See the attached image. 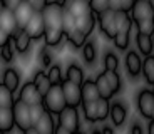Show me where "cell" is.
Masks as SVG:
<instances>
[{
    "label": "cell",
    "instance_id": "1",
    "mask_svg": "<svg viewBox=\"0 0 154 134\" xmlns=\"http://www.w3.org/2000/svg\"><path fill=\"white\" fill-rule=\"evenodd\" d=\"M44 106L49 112L52 114H60L64 109L67 107V101L64 96V89L62 84H52V87L49 89L45 96H44Z\"/></svg>",
    "mask_w": 154,
    "mask_h": 134
},
{
    "label": "cell",
    "instance_id": "2",
    "mask_svg": "<svg viewBox=\"0 0 154 134\" xmlns=\"http://www.w3.org/2000/svg\"><path fill=\"white\" fill-rule=\"evenodd\" d=\"M64 14L66 8L62 5V2H49L45 8L42 10L44 20H45V29H62L64 25Z\"/></svg>",
    "mask_w": 154,
    "mask_h": 134
},
{
    "label": "cell",
    "instance_id": "3",
    "mask_svg": "<svg viewBox=\"0 0 154 134\" xmlns=\"http://www.w3.org/2000/svg\"><path fill=\"white\" fill-rule=\"evenodd\" d=\"M14 117H15V126L22 132L30 129V127H34L32 119H30V106L20 99H17L15 104H14Z\"/></svg>",
    "mask_w": 154,
    "mask_h": 134
},
{
    "label": "cell",
    "instance_id": "4",
    "mask_svg": "<svg viewBox=\"0 0 154 134\" xmlns=\"http://www.w3.org/2000/svg\"><path fill=\"white\" fill-rule=\"evenodd\" d=\"M97 23H99L100 32H102L107 39H112V40H114V37L117 35V27H116V12L111 10V8L104 10L102 14L97 15Z\"/></svg>",
    "mask_w": 154,
    "mask_h": 134
},
{
    "label": "cell",
    "instance_id": "5",
    "mask_svg": "<svg viewBox=\"0 0 154 134\" xmlns=\"http://www.w3.org/2000/svg\"><path fill=\"white\" fill-rule=\"evenodd\" d=\"M137 111L146 119H151L154 111V91L152 89H141L137 94Z\"/></svg>",
    "mask_w": 154,
    "mask_h": 134
},
{
    "label": "cell",
    "instance_id": "6",
    "mask_svg": "<svg viewBox=\"0 0 154 134\" xmlns=\"http://www.w3.org/2000/svg\"><path fill=\"white\" fill-rule=\"evenodd\" d=\"M19 99L23 101L29 106H34V104H44V96L40 94V91L37 89L34 80H29L22 86L19 92Z\"/></svg>",
    "mask_w": 154,
    "mask_h": 134
},
{
    "label": "cell",
    "instance_id": "7",
    "mask_svg": "<svg viewBox=\"0 0 154 134\" xmlns=\"http://www.w3.org/2000/svg\"><path fill=\"white\" fill-rule=\"evenodd\" d=\"M59 126L66 127L70 132H79V112L77 107H70L67 106L64 111L59 114Z\"/></svg>",
    "mask_w": 154,
    "mask_h": 134
},
{
    "label": "cell",
    "instance_id": "8",
    "mask_svg": "<svg viewBox=\"0 0 154 134\" xmlns=\"http://www.w3.org/2000/svg\"><path fill=\"white\" fill-rule=\"evenodd\" d=\"M62 89H64V96H66L67 106H70V107L82 106V89H81V86L72 82V80L66 79L62 82Z\"/></svg>",
    "mask_w": 154,
    "mask_h": 134
},
{
    "label": "cell",
    "instance_id": "9",
    "mask_svg": "<svg viewBox=\"0 0 154 134\" xmlns=\"http://www.w3.org/2000/svg\"><path fill=\"white\" fill-rule=\"evenodd\" d=\"M23 30L30 35L32 40H34V39L37 40V39L44 37V34H45V20H44L42 12H35L34 15H32V19L29 20V23L25 25Z\"/></svg>",
    "mask_w": 154,
    "mask_h": 134
},
{
    "label": "cell",
    "instance_id": "10",
    "mask_svg": "<svg viewBox=\"0 0 154 134\" xmlns=\"http://www.w3.org/2000/svg\"><path fill=\"white\" fill-rule=\"evenodd\" d=\"M62 5H64L66 12L72 14L75 19L84 17L92 12L91 10V5H89V0H62Z\"/></svg>",
    "mask_w": 154,
    "mask_h": 134
},
{
    "label": "cell",
    "instance_id": "11",
    "mask_svg": "<svg viewBox=\"0 0 154 134\" xmlns=\"http://www.w3.org/2000/svg\"><path fill=\"white\" fill-rule=\"evenodd\" d=\"M129 14H131L134 23L154 17V10H152V7H151V4L149 2H144V0H136L134 7H132V10L129 12Z\"/></svg>",
    "mask_w": 154,
    "mask_h": 134
},
{
    "label": "cell",
    "instance_id": "12",
    "mask_svg": "<svg viewBox=\"0 0 154 134\" xmlns=\"http://www.w3.org/2000/svg\"><path fill=\"white\" fill-rule=\"evenodd\" d=\"M0 29H4L5 32H8V34H10V37H14V35L20 30L14 10L4 8V12L0 14Z\"/></svg>",
    "mask_w": 154,
    "mask_h": 134
},
{
    "label": "cell",
    "instance_id": "13",
    "mask_svg": "<svg viewBox=\"0 0 154 134\" xmlns=\"http://www.w3.org/2000/svg\"><path fill=\"white\" fill-rule=\"evenodd\" d=\"M126 70L131 77H137L139 74L143 72V61L136 50H129L126 54Z\"/></svg>",
    "mask_w": 154,
    "mask_h": 134
},
{
    "label": "cell",
    "instance_id": "14",
    "mask_svg": "<svg viewBox=\"0 0 154 134\" xmlns=\"http://www.w3.org/2000/svg\"><path fill=\"white\" fill-rule=\"evenodd\" d=\"M15 14V19H17V23H19V29H25V25L29 23V20L32 19V15L35 14L34 7L29 4L27 0H23L22 4L17 7V10L14 12Z\"/></svg>",
    "mask_w": 154,
    "mask_h": 134
},
{
    "label": "cell",
    "instance_id": "15",
    "mask_svg": "<svg viewBox=\"0 0 154 134\" xmlns=\"http://www.w3.org/2000/svg\"><path fill=\"white\" fill-rule=\"evenodd\" d=\"M81 89H82V102H94V101L100 99V92L97 89L96 80L85 79L82 82Z\"/></svg>",
    "mask_w": 154,
    "mask_h": 134
},
{
    "label": "cell",
    "instance_id": "16",
    "mask_svg": "<svg viewBox=\"0 0 154 134\" xmlns=\"http://www.w3.org/2000/svg\"><path fill=\"white\" fill-rule=\"evenodd\" d=\"M75 22H77V30H81L85 37H89V35L92 34L94 27H96L97 15L94 14V12H91V14H87V15L75 19Z\"/></svg>",
    "mask_w": 154,
    "mask_h": 134
},
{
    "label": "cell",
    "instance_id": "17",
    "mask_svg": "<svg viewBox=\"0 0 154 134\" xmlns=\"http://www.w3.org/2000/svg\"><path fill=\"white\" fill-rule=\"evenodd\" d=\"M111 121H112V124L114 126H122L124 124V121H126V117H127V109H126V106H124L122 102H112L111 104Z\"/></svg>",
    "mask_w": 154,
    "mask_h": 134
},
{
    "label": "cell",
    "instance_id": "18",
    "mask_svg": "<svg viewBox=\"0 0 154 134\" xmlns=\"http://www.w3.org/2000/svg\"><path fill=\"white\" fill-rule=\"evenodd\" d=\"M34 127L40 134H55V126H54V117H52V112L45 111L42 117L35 123Z\"/></svg>",
    "mask_w": 154,
    "mask_h": 134
},
{
    "label": "cell",
    "instance_id": "19",
    "mask_svg": "<svg viewBox=\"0 0 154 134\" xmlns=\"http://www.w3.org/2000/svg\"><path fill=\"white\" fill-rule=\"evenodd\" d=\"M14 126H15L14 107H0V129L8 132Z\"/></svg>",
    "mask_w": 154,
    "mask_h": 134
},
{
    "label": "cell",
    "instance_id": "20",
    "mask_svg": "<svg viewBox=\"0 0 154 134\" xmlns=\"http://www.w3.org/2000/svg\"><path fill=\"white\" fill-rule=\"evenodd\" d=\"M136 44H137L139 52L143 54L144 57L152 55L154 52V44H152V37L151 35H144V34H136Z\"/></svg>",
    "mask_w": 154,
    "mask_h": 134
},
{
    "label": "cell",
    "instance_id": "21",
    "mask_svg": "<svg viewBox=\"0 0 154 134\" xmlns=\"http://www.w3.org/2000/svg\"><path fill=\"white\" fill-rule=\"evenodd\" d=\"M132 23H134V20H132L129 12H124V10L116 12V27H117V32H131Z\"/></svg>",
    "mask_w": 154,
    "mask_h": 134
},
{
    "label": "cell",
    "instance_id": "22",
    "mask_svg": "<svg viewBox=\"0 0 154 134\" xmlns=\"http://www.w3.org/2000/svg\"><path fill=\"white\" fill-rule=\"evenodd\" d=\"M14 45H15V49H17V52H20V54H23V52H27L29 50V47H30V35L27 34V32L23 30V29H20L19 32H17L15 35H14Z\"/></svg>",
    "mask_w": 154,
    "mask_h": 134
},
{
    "label": "cell",
    "instance_id": "23",
    "mask_svg": "<svg viewBox=\"0 0 154 134\" xmlns=\"http://www.w3.org/2000/svg\"><path fill=\"white\" fill-rule=\"evenodd\" d=\"M64 37H67V35H66V32L60 30V29H45V34H44V40H45L47 47L59 45Z\"/></svg>",
    "mask_w": 154,
    "mask_h": 134
},
{
    "label": "cell",
    "instance_id": "24",
    "mask_svg": "<svg viewBox=\"0 0 154 134\" xmlns=\"http://www.w3.org/2000/svg\"><path fill=\"white\" fill-rule=\"evenodd\" d=\"M96 84H97V89H99V92H100V97H104V99H109V101H111V97L114 96V92H112V89H111V86H109L107 79H106L104 72L97 74Z\"/></svg>",
    "mask_w": 154,
    "mask_h": 134
},
{
    "label": "cell",
    "instance_id": "25",
    "mask_svg": "<svg viewBox=\"0 0 154 134\" xmlns=\"http://www.w3.org/2000/svg\"><path fill=\"white\" fill-rule=\"evenodd\" d=\"M34 82H35V86H37V89L40 91L42 96H45L47 92H49V89L52 87V82H50L49 76H47L45 72H42V70H38V72L35 74Z\"/></svg>",
    "mask_w": 154,
    "mask_h": 134
},
{
    "label": "cell",
    "instance_id": "26",
    "mask_svg": "<svg viewBox=\"0 0 154 134\" xmlns=\"http://www.w3.org/2000/svg\"><path fill=\"white\" fill-rule=\"evenodd\" d=\"M4 84L10 89L12 92H15L19 89V84H20V77L17 74L15 69H7L4 72Z\"/></svg>",
    "mask_w": 154,
    "mask_h": 134
},
{
    "label": "cell",
    "instance_id": "27",
    "mask_svg": "<svg viewBox=\"0 0 154 134\" xmlns=\"http://www.w3.org/2000/svg\"><path fill=\"white\" fill-rule=\"evenodd\" d=\"M99 101V99H97ZM97 101L94 102H82V109H84V117L89 123H97L99 121V109H97Z\"/></svg>",
    "mask_w": 154,
    "mask_h": 134
},
{
    "label": "cell",
    "instance_id": "28",
    "mask_svg": "<svg viewBox=\"0 0 154 134\" xmlns=\"http://www.w3.org/2000/svg\"><path fill=\"white\" fill-rule=\"evenodd\" d=\"M66 79L72 80V82H75V84H79V86H82V82L85 80L84 79V72H82V69L77 64H70L69 67H67Z\"/></svg>",
    "mask_w": 154,
    "mask_h": 134
},
{
    "label": "cell",
    "instance_id": "29",
    "mask_svg": "<svg viewBox=\"0 0 154 134\" xmlns=\"http://www.w3.org/2000/svg\"><path fill=\"white\" fill-rule=\"evenodd\" d=\"M143 76L147 84H154V55H147L143 61Z\"/></svg>",
    "mask_w": 154,
    "mask_h": 134
},
{
    "label": "cell",
    "instance_id": "30",
    "mask_svg": "<svg viewBox=\"0 0 154 134\" xmlns=\"http://www.w3.org/2000/svg\"><path fill=\"white\" fill-rule=\"evenodd\" d=\"M14 92L4 82H0V107H14Z\"/></svg>",
    "mask_w": 154,
    "mask_h": 134
},
{
    "label": "cell",
    "instance_id": "31",
    "mask_svg": "<svg viewBox=\"0 0 154 134\" xmlns=\"http://www.w3.org/2000/svg\"><path fill=\"white\" fill-rule=\"evenodd\" d=\"M82 57L87 64H94L96 62V57H97V49H96V44L92 40H87L82 47Z\"/></svg>",
    "mask_w": 154,
    "mask_h": 134
},
{
    "label": "cell",
    "instance_id": "32",
    "mask_svg": "<svg viewBox=\"0 0 154 134\" xmlns=\"http://www.w3.org/2000/svg\"><path fill=\"white\" fill-rule=\"evenodd\" d=\"M102 72H104L106 79H107L109 86H111V89H112V92H114V94H116V92H119L121 91V86H122L119 72H117V70H102Z\"/></svg>",
    "mask_w": 154,
    "mask_h": 134
},
{
    "label": "cell",
    "instance_id": "33",
    "mask_svg": "<svg viewBox=\"0 0 154 134\" xmlns=\"http://www.w3.org/2000/svg\"><path fill=\"white\" fill-rule=\"evenodd\" d=\"M136 27H137V32L139 34H144V35H154V17L152 19H146V20H141V22H136Z\"/></svg>",
    "mask_w": 154,
    "mask_h": 134
},
{
    "label": "cell",
    "instance_id": "34",
    "mask_svg": "<svg viewBox=\"0 0 154 134\" xmlns=\"http://www.w3.org/2000/svg\"><path fill=\"white\" fill-rule=\"evenodd\" d=\"M129 35H131V32H117L112 42L119 50H126L129 47Z\"/></svg>",
    "mask_w": 154,
    "mask_h": 134
},
{
    "label": "cell",
    "instance_id": "35",
    "mask_svg": "<svg viewBox=\"0 0 154 134\" xmlns=\"http://www.w3.org/2000/svg\"><path fill=\"white\" fill-rule=\"evenodd\" d=\"M119 67V59L114 52H107L104 55V70H117Z\"/></svg>",
    "mask_w": 154,
    "mask_h": 134
},
{
    "label": "cell",
    "instance_id": "36",
    "mask_svg": "<svg viewBox=\"0 0 154 134\" xmlns=\"http://www.w3.org/2000/svg\"><path fill=\"white\" fill-rule=\"evenodd\" d=\"M67 39H69V42L77 49V47H84L85 39H87V37H85L81 30H74V32H70V34L67 35Z\"/></svg>",
    "mask_w": 154,
    "mask_h": 134
},
{
    "label": "cell",
    "instance_id": "37",
    "mask_svg": "<svg viewBox=\"0 0 154 134\" xmlns=\"http://www.w3.org/2000/svg\"><path fill=\"white\" fill-rule=\"evenodd\" d=\"M47 76H49L52 84H62L64 82V79H62V69H60V65H57V64L50 67Z\"/></svg>",
    "mask_w": 154,
    "mask_h": 134
},
{
    "label": "cell",
    "instance_id": "38",
    "mask_svg": "<svg viewBox=\"0 0 154 134\" xmlns=\"http://www.w3.org/2000/svg\"><path fill=\"white\" fill-rule=\"evenodd\" d=\"M89 5H91V10H92L96 15H99V14H102L104 10L109 8V0H91Z\"/></svg>",
    "mask_w": 154,
    "mask_h": 134
},
{
    "label": "cell",
    "instance_id": "39",
    "mask_svg": "<svg viewBox=\"0 0 154 134\" xmlns=\"http://www.w3.org/2000/svg\"><path fill=\"white\" fill-rule=\"evenodd\" d=\"M45 106L44 104H34V106H30V119H32V124L35 126V123H37L38 119L44 116V112H45Z\"/></svg>",
    "mask_w": 154,
    "mask_h": 134
},
{
    "label": "cell",
    "instance_id": "40",
    "mask_svg": "<svg viewBox=\"0 0 154 134\" xmlns=\"http://www.w3.org/2000/svg\"><path fill=\"white\" fill-rule=\"evenodd\" d=\"M0 57H2V61H4V62H10L12 59H14V52H12L10 44H7L5 47L0 49Z\"/></svg>",
    "mask_w": 154,
    "mask_h": 134
},
{
    "label": "cell",
    "instance_id": "41",
    "mask_svg": "<svg viewBox=\"0 0 154 134\" xmlns=\"http://www.w3.org/2000/svg\"><path fill=\"white\" fill-rule=\"evenodd\" d=\"M40 62H42L44 67H52V55H50V52L44 47L42 50H40Z\"/></svg>",
    "mask_w": 154,
    "mask_h": 134
},
{
    "label": "cell",
    "instance_id": "42",
    "mask_svg": "<svg viewBox=\"0 0 154 134\" xmlns=\"http://www.w3.org/2000/svg\"><path fill=\"white\" fill-rule=\"evenodd\" d=\"M27 2L34 7L35 12H42L44 8L49 5V0H27Z\"/></svg>",
    "mask_w": 154,
    "mask_h": 134
},
{
    "label": "cell",
    "instance_id": "43",
    "mask_svg": "<svg viewBox=\"0 0 154 134\" xmlns=\"http://www.w3.org/2000/svg\"><path fill=\"white\" fill-rule=\"evenodd\" d=\"M2 2H4V7H5V8H8V10H14V12H15L17 7L22 4L23 0H2Z\"/></svg>",
    "mask_w": 154,
    "mask_h": 134
},
{
    "label": "cell",
    "instance_id": "44",
    "mask_svg": "<svg viewBox=\"0 0 154 134\" xmlns=\"http://www.w3.org/2000/svg\"><path fill=\"white\" fill-rule=\"evenodd\" d=\"M10 34H8V32H5L4 29H0V49H2V47H5L7 45V44H10Z\"/></svg>",
    "mask_w": 154,
    "mask_h": 134
},
{
    "label": "cell",
    "instance_id": "45",
    "mask_svg": "<svg viewBox=\"0 0 154 134\" xmlns=\"http://www.w3.org/2000/svg\"><path fill=\"white\" fill-rule=\"evenodd\" d=\"M109 8L114 10V12L122 10V4H121V0H109Z\"/></svg>",
    "mask_w": 154,
    "mask_h": 134
},
{
    "label": "cell",
    "instance_id": "46",
    "mask_svg": "<svg viewBox=\"0 0 154 134\" xmlns=\"http://www.w3.org/2000/svg\"><path fill=\"white\" fill-rule=\"evenodd\" d=\"M121 4H122L124 12H131L132 7H134V4H136V0H121Z\"/></svg>",
    "mask_w": 154,
    "mask_h": 134
},
{
    "label": "cell",
    "instance_id": "47",
    "mask_svg": "<svg viewBox=\"0 0 154 134\" xmlns=\"http://www.w3.org/2000/svg\"><path fill=\"white\" fill-rule=\"evenodd\" d=\"M129 134H144L143 126H141L139 123H132V126H131V131H129Z\"/></svg>",
    "mask_w": 154,
    "mask_h": 134
},
{
    "label": "cell",
    "instance_id": "48",
    "mask_svg": "<svg viewBox=\"0 0 154 134\" xmlns=\"http://www.w3.org/2000/svg\"><path fill=\"white\" fill-rule=\"evenodd\" d=\"M55 134H74V132L67 131L66 127H62V126H57V127H55Z\"/></svg>",
    "mask_w": 154,
    "mask_h": 134
},
{
    "label": "cell",
    "instance_id": "49",
    "mask_svg": "<svg viewBox=\"0 0 154 134\" xmlns=\"http://www.w3.org/2000/svg\"><path fill=\"white\" fill-rule=\"evenodd\" d=\"M147 134H154V121L151 119L149 124H147Z\"/></svg>",
    "mask_w": 154,
    "mask_h": 134
},
{
    "label": "cell",
    "instance_id": "50",
    "mask_svg": "<svg viewBox=\"0 0 154 134\" xmlns=\"http://www.w3.org/2000/svg\"><path fill=\"white\" fill-rule=\"evenodd\" d=\"M102 134H114V131H112L111 126H104L102 127Z\"/></svg>",
    "mask_w": 154,
    "mask_h": 134
},
{
    "label": "cell",
    "instance_id": "51",
    "mask_svg": "<svg viewBox=\"0 0 154 134\" xmlns=\"http://www.w3.org/2000/svg\"><path fill=\"white\" fill-rule=\"evenodd\" d=\"M23 134H40V132H38V131L35 129V127H30V129H27V131H23Z\"/></svg>",
    "mask_w": 154,
    "mask_h": 134
},
{
    "label": "cell",
    "instance_id": "52",
    "mask_svg": "<svg viewBox=\"0 0 154 134\" xmlns=\"http://www.w3.org/2000/svg\"><path fill=\"white\" fill-rule=\"evenodd\" d=\"M92 134H102V129H94Z\"/></svg>",
    "mask_w": 154,
    "mask_h": 134
},
{
    "label": "cell",
    "instance_id": "53",
    "mask_svg": "<svg viewBox=\"0 0 154 134\" xmlns=\"http://www.w3.org/2000/svg\"><path fill=\"white\" fill-rule=\"evenodd\" d=\"M4 8H5V7H4V2H2V0H0V14H2V12H4Z\"/></svg>",
    "mask_w": 154,
    "mask_h": 134
},
{
    "label": "cell",
    "instance_id": "54",
    "mask_svg": "<svg viewBox=\"0 0 154 134\" xmlns=\"http://www.w3.org/2000/svg\"><path fill=\"white\" fill-rule=\"evenodd\" d=\"M149 4H151V7H152V10H154V0H149Z\"/></svg>",
    "mask_w": 154,
    "mask_h": 134
},
{
    "label": "cell",
    "instance_id": "55",
    "mask_svg": "<svg viewBox=\"0 0 154 134\" xmlns=\"http://www.w3.org/2000/svg\"><path fill=\"white\" fill-rule=\"evenodd\" d=\"M151 119H152V121H154V111H152V116H151Z\"/></svg>",
    "mask_w": 154,
    "mask_h": 134
},
{
    "label": "cell",
    "instance_id": "56",
    "mask_svg": "<svg viewBox=\"0 0 154 134\" xmlns=\"http://www.w3.org/2000/svg\"><path fill=\"white\" fill-rule=\"evenodd\" d=\"M0 134H5V131H2V129H0Z\"/></svg>",
    "mask_w": 154,
    "mask_h": 134
},
{
    "label": "cell",
    "instance_id": "57",
    "mask_svg": "<svg viewBox=\"0 0 154 134\" xmlns=\"http://www.w3.org/2000/svg\"><path fill=\"white\" fill-rule=\"evenodd\" d=\"M75 134H84V132H81V131H79V132H75Z\"/></svg>",
    "mask_w": 154,
    "mask_h": 134
},
{
    "label": "cell",
    "instance_id": "58",
    "mask_svg": "<svg viewBox=\"0 0 154 134\" xmlns=\"http://www.w3.org/2000/svg\"><path fill=\"white\" fill-rule=\"evenodd\" d=\"M152 44H154V35H152Z\"/></svg>",
    "mask_w": 154,
    "mask_h": 134
},
{
    "label": "cell",
    "instance_id": "59",
    "mask_svg": "<svg viewBox=\"0 0 154 134\" xmlns=\"http://www.w3.org/2000/svg\"><path fill=\"white\" fill-rule=\"evenodd\" d=\"M144 2H149V0H144Z\"/></svg>",
    "mask_w": 154,
    "mask_h": 134
},
{
    "label": "cell",
    "instance_id": "60",
    "mask_svg": "<svg viewBox=\"0 0 154 134\" xmlns=\"http://www.w3.org/2000/svg\"><path fill=\"white\" fill-rule=\"evenodd\" d=\"M152 89H154V84H152Z\"/></svg>",
    "mask_w": 154,
    "mask_h": 134
},
{
    "label": "cell",
    "instance_id": "61",
    "mask_svg": "<svg viewBox=\"0 0 154 134\" xmlns=\"http://www.w3.org/2000/svg\"><path fill=\"white\" fill-rule=\"evenodd\" d=\"M89 2H91V0H89Z\"/></svg>",
    "mask_w": 154,
    "mask_h": 134
},
{
    "label": "cell",
    "instance_id": "62",
    "mask_svg": "<svg viewBox=\"0 0 154 134\" xmlns=\"http://www.w3.org/2000/svg\"><path fill=\"white\" fill-rule=\"evenodd\" d=\"M152 91H154V89H152Z\"/></svg>",
    "mask_w": 154,
    "mask_h": 134
}]
</instances>
